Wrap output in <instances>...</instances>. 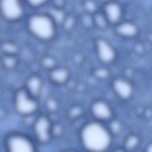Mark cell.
Instances as JSON below:
<instances>
[{
	"label": "cell",
	"instance_id": "1",
	"mask_svg": "<svg viewBox=\"0 0 152 152\" xmlns=\"http://www.w3.org/2000/svg\"><path fill=\"white\" fill-rule=\"evenodd\" d=\"M80 138L83 145L90 152H104L112 141L109 129L98 121L86 124L81 129Z\"/></svg>",
	"mask_w": 152,
	"mask_h": 152
},
{
	"label": "cell",
	"instance_id": "2",
	"mask_svg": "<svg viewBox=\"0 0 152 152\" xmlns=\"http://www.w3.org/2000/svg\"><path fill=\"white\" fill-rule=\"evenodd\" d=\"M55 26V23L48 14H34L29 17L27 22L30 33L42 40H49L54 37Z\"/></svg>",
	"mask_w": 152,
	"mask_h": 152
},
{
	"label": "cell",
	"instance_id": "3",
	"mask_svg": "<svg viewBox=\"0 0 152 152\" xmlns=\"http://www.w3.org/2000/svg\"><path fill=\"white\" fill-rule=\"evenodd\" d=\"M14 106L18 113L28 116L36 111L38 104L36 98L30 95L25 88L20 89L16 93L14 99Z\"/></svg>",
	"mask_w": 152,
	"mask_h": 152
},
{
	"label": "cell",
	"instance_id": "4",
	"mask_svg": "<svg viewBox=\"0 0 152 152\" xmlns=\"http://www.w3.org/2000/svg\"><path fill=\"white\" fill-rule=\"evenodd\" d=\"M6 147L7 152H36L32 141L20 134L10 136L7 140Z\"/></svg>",
	"mask_w": 152,
	"mask_h": 152
},
{
	"label": "cell",
	"instance_id": "5",
	"mask_svg": "<svg viewBox=\"0 0 152 152\" xmlns=\"http://www.w3.org/2000/svg\"><path fill=\"white\" fill-rule=\"evenodd\" d=\"M1 11L6 20L15 21L21 18L24 9L20 0H1Z\"/></svg>",
	"mask_w": 152,
	"mask_h": 152
},
{
	"label": "cell",
	"instance_id": "6",
	"mask_svg": "<svg viewBox=\"0 0 152 152\" xmlns=\"http://www.w3.org/2000/svg\"><path fill=\"white\" fill-rule=\"evenodd\" d=\"M33 128L39 142L46 143L49 141L52 134V126L48 117L44 115L38 117L33 122Z\"/></svg>",
	"mask_w": 152,
	"mask_h": 152
},
{
	"label": "cell",
	"instance_id": "7",
	"mask_svg": "<svg viewBox=\"0 0 152 152\" xmlns=\"http://www.w3.org/2000/svg\"><path fill=\"white\" fill-rule=\"evenodd\" d=\"M99 59L104 63L112 62L115 58L116 53L113 47L106 39L99 37L95 42Z\"/></svg>",
	"mask_w": 152,
	"mask_h": 152
},
{
	"label": "cell",
	"instance_id": "8",
	"mask_svg": "<svg viewBox=\"0 0 152 152\" xmlns=\"http://www.w3.org/2000/svg\"><path fill=\"white\" fill-rule=\"evenodd\" d=\"M91 112L94 117L99 121H108L112 115L110 106L102 100L94 102L91 106Z\"/></svg>",
	"mask_w": 152,
	"mask_h": 152
},
{
	"label": "cell",
	"instance_id": "9",
	"mask_svg": "<svg viewBox=\"0 0 152 152\" xmlns=\"http://www.w3.org/2000/svg\"><path fill=\"white\" fill-rule=\"evenodd\" d=\"M103 13L109 23L116 24L122 17V9L119 4L112 1L106 3Z\"/></svg>",
	"mask_w": 152,
	"mask_h": 152
},
{
	"label": "cell",
	"instance_id": "10",
	"mask_svg": "<svg viewBox=\"0 0 152 152\" xmlns=\"http://www.w3.org/2000/svg\"><path fill=\"white\" fill-rule=\"evenodd\" d=\"M115 92L122 99L129 98L132 93V88L129 83L122 78H117L113 82Z\"/></svg>",
	"mask_w": 152,
	"mask_h": 152
},
{
	"label": "cell",
	"instance_id": "11",
	"mask_svg": "<svg viewBox=\"0 0 152 152\" xmlns=\"http://www.w3.org/2000/svg\"><path fill=\"white\" fill-rule=\"evenodd\" d=\"M116 31L119 35L131 37L135 36L138 32V28L135 24L132 23L125 21L118 24L116 27Z\"/></svg>",
	"mask_w": 152,
	"mask_h": 152
},
{
	"label": "cell",
	"instance_id": "12",
	"mask_svg": "<svg viewBox=\"0 0 152 152\" xmlns=\"http://www.w3.org/2000/svg\"><path fill=\"white\" fill-rule=\"evenodd\" d=\"M42 87L41 79L37 76H32L27 80L26 89L30 95L36 98L39 95Z\"/></svg>",
	"mask_w": 152,
	"mask_h": 152
},
{
	"label": "cell",
	"instance_id": "13",
	"mask_svg": "<svg viewBox=\"0 0 152 152\" xmlns=\"http://www.w3.org/2000/svg\"><path fill=\"white\" fill-rule=\"evenodd\" d=\"M69 74L65 68H53L50 72V80L56 84H64L68 79Z\"/></svg>",
	"mask_w": 152,
	"mask_h": 152
},
{
	"label": "cell",
	"instance_id": "14",
	"mask_svg": "<svg viewBox=\"0 0 152 152\" xmlns=\"http://www.w3.org/2000/svg\"><path fill=\"white\" fill-rule=\"evenodd\" d=\"M48 14L52 18L56 24H62L66 17L62 8L55 7L50 8Z\"/></svg>",
	"mask_w": 152,
	"mask_h": 152
},
{
	"label": "cell",
	"instance_id": "15",
	"mask_svg": "<svg viewBox=\"0 0 152 152\" xmlns=\"http://www.w3.org/2000/svg\"><path fill=\"white\" fill-rule=\"evenodd\" d=\"M94 24L96 25L100 28H106L109 23L107 18L103 12H96L93 14Z\"/></svg>",
	"mask_w": 152,
	"mask_h": 152
},
{
	"label": "cell",
	"instance_id": "16",
	"mask_svg": "<svg viewBox=\"0 0 152 152\" xmlns=\"http://www.w3.org/2000/svg\"><path fill=\"white\" fill-rule=\"evenodd\" d=\"M2 49L5 55H14L17 52V47L11 42H5L2 45Z\"/></svg>",
	"mask_w": 152,
	"mask_h": 152
},
{
	"label": "cell",
	"instance_id": "17",
	"mask_svg": "<svg viewBox=\"0 0 152 152\" xmlns=\"http://www.w3.org/2000/svg\"><path fill=\"white\" fill-rule=\"evenodd\" d=\"M83 5L86 13L94 14L97 12V5L93 0H86Z\"/></svg>",
	"mask_w": 152,
	"mask_h": 152
},
{
	"label": "cell",
	"instance_id": "18",
	"mask_svg": "<svg viewBox=\"0 0 152 152\" xmlns=\"http://www.w3.org/2000/svg\"><path fill=\"white\" fill-rule=\"evenodd\" d=\"M2 62L5 67L7 68H12L15 66L17 59L14 55H5L2 59Z\"/></svg>",
	"mask_w": 152,
	"mask_h": 152
},
{
	"label": "cell",
	"instance_id": "19",
	"mask_svg": "<svg viewBox=\"0 0 152 152\" xmlns=\"http://www.w3.org/2000/svg\"><path fill=\"white\" fill-rule=\"evenodd\" d=\"M94 75L97 78L103 80L109 77V72L106 68H99L94 70Z\"/></svg>",
	"mask_w": 152,
	"mask_h": 152
},
{
	"label": "cell",
	"instance_id": "20",
	"mask_svg": "<svg viewBox=\"0 0 152 152\" xmlns=\"http://www.w3.org/2000/svg\"><path fill=\"white\" fill-rule=\"evenodd\" d=\"M138 142V140L135 136H130L125 141V147L128 149L131 150L137 146Z\"/></svg>",
	"mask_w": 152,
	"mask_h": 152
},
{
	"label": "cell",
	"instance_id": "21",
	"mask_svg": "<svg viewBox=\"0 0 152 152\" xmlns=\"http://www.w3.org/2000/svg\"><path fill=\"white\" fill-rule=\"evenodd\" d=\"M82 23L85 27H91L93 24H94V20H93V16L91 14L86 13L81 18Z\"/></svg>",
	"mask_w": 152,
	"mask_h": 152
},
{
	"label": "cell",
	"instance_id": "22",
	"mask_svg": "<svg viewBox=\"0 0 152 152\" xmlns=\"http://www.w3.org/2000/svg\"><path fill=\"white\" fill-rule=\"evenodd\" d=\"M75 24V20L72 17H66L62 25L66 30H69L72 28Z\"/></svg>",
	"mask_w": 152,
	"mask_h": 152
},
{
	"label": "cell",
	"instance_id": "23",
	"mask_svg": "<svg viewBox=\"0 0 152 152\" xmlns=\"http://www.w3.org/2000/svg\"><path fill=\"white\" fill-rule=\"evenodd\" d=\"M83 112L82 109L80 106H75L71 109L69 111V116L71 118H77L81 115Z\"/></svg>",
	"mask_w": 152,
	"mask_h": 152
},
{
	"label": "cell",
	"instance_id": "24",
	"mask_svg": "<svg viewBox=\"0 0 152 152\" xmlns=\"http://www.w3.org/2000/svg\"><path fill=\"white\" fill-rule=\"evenodd\" d=\"M26 2L33 7H39L43 5L48 0H25Z\"/></svg>",
	"mask_w": 152,
	"mask_h": 152
},
{
	"label": "cell",
	"instance_id": "25",
	"mask_svg": "<svg viewBox=\"0 0 152 152\" xmlns=\"http://www.w3.org/2000/svg\"><path fill=\"white\" fill-rule=\"evenodd\" d=\"M55 60L49 56L45 58L43 60V64L47 68H53L55 65Z\"/></svg>",
	"mask_w": 152,
	"mask_h": 152
},
{
	"label": "cell",
	"instance_id": "26",
	"mask_svg": "<svg viewBox=\"0 0 152 152\" xmlns=\"http://www.w3.org/2000/svg\"><path fill=\"white\" fill-rule=\"evenodd\" d=\"M46 106L49 110L53 112L57 108V103L53 99H50L46 102Z\"/></svg>",
	"mask_w": 152,
	"mask_h": 152
},
{
	"label": "cell",
	"instance_id": "27",
	"mask_svg": "<svg viewBox=\"0 0 152 152\" xmlns=\"http://www.w3.org/2000/svg\"><path fill=\"white\" fill-rule=\"evenodd\" d=\"M121 125L119 123L116 121H113L110 124V131H113L114 132H117L119 131Z\"/></svg>",
	"mask_w": 152,
	"mask_h": 152
},
{
	"label": "cell",
	"instance_id": "28",
	"mask_svg": "<svg viewBox=\"0 0 152 152\" xmlns=\"http://www.w3.org/2000/svg\"><path fill=\"white\" fill-rule=\"evenodd\" d=\"M54 7L62 8L64 4V0H53Z\"/></svg>",
	"mask_w": 152,
	"mask_h": 152
},
{
	"label": "cell",
	"instance_id": "29",
	"mask_svg": "<svg viewBox=\"0 0 152 152\" xmlns=\"http://www.w3.org/2000/svg\"><path fill=\"white\" fill-rule=\"evenodd\" d=\"M147 152H152V144H150L147 150Z\"/></svg>",
	"mask_w": 152,
	"mask_h": 152
},
{
	"label": "cell",
	"instance_id": "30",
	"mask_svg": "<svg viewBox=\"0 0 152 152\" xmlns=\"http://www.w3.org/2000/svg\"><path fill=\"white\" fill-rule=\"evenodd\" d=\"M114 152H124L123 150H121V149H117V150H116Z\"/></svg>",
	"mask_w": 152,
	"mask_h": 152
},
{
	"label": "cell",
	"instance_id": "31",
	"mask_svg": "<svg viewBox=\"0 0 152 152\" xmlns=\"http://www.w3.org/2000/svg\"><path fill=\"white\" fill-rule=\"evenodd\" d=\"M103 1H106V2H109V1H113V0H103Z\"/></svg>",
	"mask_w": 152,
	"mask_h": 152
},
{
	"label": "cell",
	"instance_id": "32",
	"mask_svg": "<svg viewBox=\"0 0 152 152\" xmlns=\"http://www.w3.org/2000/svg\"><path fill=\"white\" fill-rule=\"evenodd\" d=\"M65 152H75V151H72V150H68V151H65Z\"/></svg>",
	"mask_w": 152,
	"mask_h": 152
}]
</instances>
